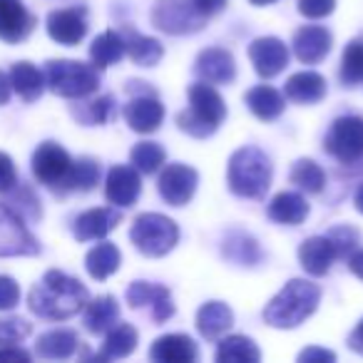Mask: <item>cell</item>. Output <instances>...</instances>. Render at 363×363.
I'll list each match as a JSON object with an SVG mask.
<instances>
[{
  "instance_id": "4",
  "label": "cell",
  "mask_w": 363,
  "mask_h": 363,
  "mask_svg": "<svg viewBox=\"0 0 363 363\" xmlns=\"http://www.w3.org/2000/svg\"><path fill=\"white\" fill-rule=\"evenodd\" d=\"M224 117H227V105H224L222 95L209 82H199V85L189 87V110L177 115V125L182 132L204 140L217 132Z\"/></svg>"
},
{
  "instance_id": "2",
  "label": "cell",
  "mask_w": 363,
  "mask_h": 363,
  "mask_svg": "<svg viewBox=\"0 0 363 363\" xmlns=\"http://www.w3.org/2000/svg\"><path fill=\"white\" fill-rule=\"evenodd\" d=\"M321 301L318 284L291 279L264 308V321L272 328H296L311 316Z\"/></svg>"
},
{
  "instance_id": "10",
  "label": "cell",
  "mask_w": 363,
  "mask_h": 363,
  "mask_svg": "<svg viewBox=\"0 0 363 363\" xmlns=\"http://www.w3.org/2000/svg\"><path fill=\"white\" fill-rule=\"evenodd\" d=\"M38 252L40 244L21 217L11 207L0 204V257H35Z\"/></svg>"
},
{
  "instance_id": "40",
  "label": "cell",
  "mask_w": 363,
  "mask_h": 363,
  "mask_svg": "<svg viewBox=\"0 0 363 363\" xmlns=\"http://www.w3.org/2000/svg\"><path fill=\"white\" fill-rule=\"evenodd\" d=\"M326 237L331 239V244H333V249H336V257L338 259L351 257V254L358 249V244H361V234H358L353 227H348V224L331 229V232H328Z\"/></svg>"
},
{
  "instance_id": "7",
  "label": "cell",
  "mask_w": 363,
  "mask_h": 363,
  "mask_svg": "<svg viewBox=\"0 0 363 363\" xmlns=\"http://www.w3.org/2000/svg\"><path fill=\"white\" fill-rule=\"evenodd\" d=\"M207 18L194 8L192 0H160L152 8V26L167 35H192L199 33Z\"/></svg>"
},
{
  "instance_id": "20",
  "label": "cell",
  "mask_w": 363,
  "mask_h": 363,
  "mask_svg": "<svg viewBox=\"0 0 363 363\" xmlns=\"http://www.w3.org/2000/svg\"><path fill=\"white\" fill-rule=\"evenodd\" d=\"M197 356V343L184 333L160 336L150 348V358L157 363H194Z\"/></svg>"
},
{
  "instance_id": "32",
  "label": "cell",
  "mask_w": 363,
  "mask_h": 363,
  "mask_svg": "<svg viewBox=\"0 0 363 363\" xmlns=\"http://www.w3.org/2000/svg\"><path fill=\"white\" fill-rule=\"evenodd\" d=\"M219 363H259L262 351L247 336H224L217 348Z\"/></svg>"
},
{
  "instance_id": "3",
  "label": "cell",
  "mask_w": 363,
  "mask_h": 363,
  "mask_svg": "<svg viewBox=\"0 0 363 363\" xmlns=\"http://www.w3.org/2000/svg\"><path fill=\"white\" fill-rule=\"evenodd\" d=\"M272 160L259 147H242L229 157L227 182L237 197L259 199L272 187Z\"/></svg>"
},
{
  "instance_id": "22",
  "label": "cell",
  "mask_w": 363,
  "mask_h": 363,
  "mask_svg": "<svg viewBox=\"0 0 363 363\" xmlns=\"http://www.w3.org/2000/svg\"><path fill=\"white\" fill-rule=\"evenodd\" d=\"M336 249H333L328 237H308L306 242L298 247V262H301L303 272L311 277H323L331 272L333 262H336Z\"/></svg>"
},
{
  "instance_id": "25",
  "label": "cell",
  "mask_w": 363,
  "mask_h": 363,
  "mask_svg": "<svg viewBox=\"0 0 363 363\" xmlns=\"http://www.w3.org/2000/svg\"><path fill=\"white\" fill-rule=\"evenodd\" d=\"M269 217L279 224H286V227H296L308 217V204L296 192H279L269 202Z\"/></svg>"
},
{
  "instance_id": "13",
  "label": "cell",
  "mask_w": 363,
  "mask_h": 363,
  "mask_svg": "<svg viewBox=\"0 0 363 363\" xmlns=\"http://www.w3.org/2000/svg\"><path fill=\"white\" fill-rule=\"evenodd\" d=\"M249 57H252V65L257 70L259 77L264 80H272L279 72H284V67L289 65V48L279 38H257V40L249 45Z\"/></svg>"
},
{
  "instance_id": "31",
  "label": "cell",
  "mask_w": 363,
  "mask_h": 363,
  "mask_svg": "<svg viewBox=\"0 0 363 363\" xmlns=\"http://www.w3.org/2000/svg\"><path fill=\"white\" fill-rule=\"evenodd\" d=\"M77 333L70 328H55L38 338L35 351L43 358H70L77 351Z\"/></svg>"
},
{
  "instance_id": "23",
  "label": "cell",
  "mask_w": 363,
  "mask_h": 363,
  "mask_svg": "<svg viewBox=\"0 0 363 363\" xmlns=\"http://www.w3.org/2000/svg\"><path fill=\"white\" fill-rule=\"evenodd\" d=\"M284 95L291 102H298V105H313V102H321L326 97V80L311 70L294 72L286 80Z\"/></svg>"
},
{
  "instance_id": "17",
  "label": "cell",
  "mask_w": 363,
  "mask_h": 363,
  "mask_svg": "<svg viewBox=\"0 0 363 363\" xmlns=\"http://www.w3.org/2000/svg\"><path fill=\"white\" fill-rule=\"evenodd\" d=\"M333 35L323 26H303L294 35V52L303 65H316L331 52Z\"/></svg>"
},
{
  "instance_id": "21",
  "label": "cell",
  "mask_w": 363,
  "mask_h": 363,
  "mask_svg": "<svg viewBox=\"0 0 363 363\" xmlns=\"http://www.w3.org/2000/svg\"><path fill=\"white\" fill-rule=\"evenodd\" d=\"M122 222L120 212L110 207H100V209H90V212H82L75 219V239L77 242H92V239H102Z\"/></svg>"
},
{
  "instance_id": "38",
  "label": "cell",
  "mask_w": 363,
  "mask_h": 363,
  "mask_svg": "<svg viewBox=\"0 0 363 363\" xmlns=\"http://www.w3.org/2000/svg\"><path fill=\"white\" fill-rule=\"evenodd\" d=\"M100 179V164L90 157H82V160H72V169L70 177H67V187L65 192H90L92 187Z\"/></svg>"
},
{
  "instance_id": "1",
  "label": "cell",
  "mask_w": 363,
  "mask_h": 363,
  "mask_svg": "<svg viewBox=\"0 0 363 363\" xmlns=\"http://www.w3.org/2000/svg\"><path fill=\"white\" fill-rule=\"evenodd\" d=\"M90 301L85 284L75 277H67L62 272H48L40 284H35L28 296V306L33 313L50 321H65L80 313L85 303Z\"/></svg>"
},
{
  "instance_id": "28",
  "label": "cell",
  "mask_w": 363,
  "mask_h": 363,
  "mask_svg": "<svg viewBox=\"0 0 363 363\" xmlns=\"http://www.w3.org/2000/svg\"><path fill=\"white\" fill-rule=\"evenodd\" d=\"M222 254L237 267H257L262 262V249H259L257 239L244 232H229L224 237Z\"/></svg>"
},
{
  "instance_id": "48",
  "label": "cell",
  "mask_w": 363,
  "mask_h": 363,
  "mask_svg": "<svg viewBox=\"0 0 363 363\" xmlns=\"http://www.w3.org/2000/svg\"><path fill=\"white\" fill-rule=\"evenodd\" d=\"M0 361H30V353L13 346H0Z\"/></svg>"
},
{
  "instance_id": "34",
  "label": "cell",
  "mask_w": 363,
  "mask_h": 363,
  "mask_svg": "<svg viewBox=\"0 0 363 363\" xmlns=\"http://www.w3.org/2000/svg\"><path fill=\"white\" fill-rule=\"evenodd\" d=\"M122 55H125V38H120L115 30H105L102 35H97L90 45L92 65H97V67L115 65V62L122 60Z\"/></svg>"
},
{
  "instance_id": "29",
  "label": "cell",
  "mask_w": 363,
  "mask_h": 363,
  "mask_svg": "<svg viewBox=\"0 0 363 363\" xmlns=\"http://www.w3.org/2000/svg\"><path fill=\"white\" fill-rule=\"evenodd\" d=\"M11 85L26 102H35L45 90V75L33 62H16L11 70Z\"/></svg>"
},
{
  "instance_id": "44",
  "label": "cell",
  "mask_w": 363,
  "mask_h": 363,
  "mask_svg": "<svg viewBox=\"0 0 363 363\" xmlns=\"http://www.w3.org/2000/svg\"><path fill=\"white\" fill-rule=\"evenodd\" d=\"M21 301V286L16 279L0 277V311H11Z\"/></svg>"
},
{
  "instance_id": "42",
  "label": "cell",
  "mask_w": 363,
  "mask_h": 363,
  "mask_svg": "<svg viewBox=\"0 0 363 363\" xmlns=\"http://www.w3.org/2000/svg\"><path fill=\"white\" fill-rule=\"evenodd\" d=\"M112 117H115V97L112 95H102L87 105L85 122H92V125H105V122H110Z\"/></svg>"
},
{
  "instance_id": "19",
  "label": "cell",
  "mask_w": 363,
  "mask_h": 363,
  "mask_svg": "<svg viewBox=\"0 0 363 363\" xmlns=\"http://www.w3.org/2000/svg\"><path fill=\"white\" fill-rule=\"evenodd\" d=\"M48 35L60 45H77L87 35L85 11H55L48 16Z\"/></svg>"
},
{
  "instance_id": "50",
  "label": "cell",
  "mask_w": 363,
  "mask_h": 363,
  "mask_svg": "<svg viewBox=\"0 0 363 363\" xmlns=\"http://www.w3.org/2000/svg\"><path fill=\"white\" fill-rule=\"evenodd\" d=\"M348 269L363 281V249H356V252L348 257Z\"/></svg>"
},
{
  "instance_id": "36",
  "label": "cell",
  "mask_w": 363,
  "mask_h": 363,
  "mask_svg": "<svg viewBox=\"0 0 363 363\" xmlns=\"http://www.w3.org/2000/svg\"><path fill=\"white\" fill-rule=\"evenodd\" d=\"M291 184H296L306 194H318L326 187V174L313 160H298L291 167Z\"/></svg>"
},
{
  "instance_id": "51",
  "label": "cell",
  "mask_w": 363,
  "mask_h": 363,
  "mask_svg": "<svg viewBox=\"0 0 363 363\" xmlns=\"http://www.w3.org/2000/svg\"><path fill=\"white\" fill-rule=\"evenodd\" d=\"M11 92H13V85H11V77L6 72H0V105H6L11 100Z\"/></svg>"
},
{
  "instance_id": "6",
  "label": "cell",
  "mask_w": 363,
  "mask_h": 363,
  "mask_svg": "<svg viewBox=\"0 0 363 363\" xmlns=\"http://www.w3.org/2000/svg\"><path fill=\"white\" fill-rule=\"evenodd\" d=\"M43 75H45V87L67 100H80L100 87L95 67L77 60H50Z\"/></svg>"
},
{
  "instance_id": "53",
  "label": "cell",
  "mask_w": 363,
  "mask_h": 363,
  "mask_svg": "<svg viewBox=\"0 0 363 363\" xmlns=\"http://www.w3.org/2000/svg\"><path fill=\"white\" fill-rule=\"evenodd\" d=\"M252 6H272V3H277V0H249Z\"/></svg>"
},
{
  "instance_id": "12",
  "label": "cell",
  "mask_w": 363,
  "mask_h": 363,
  "mask_svg": "<svg viewBox=\"0 0 363 363\" xmlns=\"http://www.w3.org/2000/svg\"><path fill=\"white\" fill-rule=\"evenodd\" d=\"M127 303L132 308H152V318L155 323H164L167 318L174 316V303H172V294L162 284L152 281H132L127 289Z\"/></svg>"
},
{
  "instance_id": "41",
  "label": "cell",
  "mask_w": 363,
  "mask_h": 363,
  "mask_svg": "<svg viewBox=\"0 0 363 363\" xmlns=\"http://www.w3.org/2000/svg\"><path fill=\"white\" fill-rule=\"evenodd\" d=\"M30 331L33 328L26 318H18V316L0 318V346H16L23 338L30 336Z\"/></svg>"
},
{
  "instance_id": "49",
  "label": "cell",
  "mask_w": 363,
  "mask_h": 363,
  "mask_svg": "<svg viewBox=\"0 0 363 363\" xmlns=\"http://www.w3.org/2000/svg\"><path fill=\"white\" fill-rule=\"evenodd\" d=\"M348 346H351L353 351L361 353V356H363V318L358 321V326L351 331V336H348Z\"/></svg>"
},
{
  "instance_id": "16",
  "label": "cell",
  "mask_w": 363,
  "mask_h": 363,
  "mask_svg": "<svg viewBox=\"0 0 363 363\" xmlns=\"http://www.w3.org/2000/svg\"><path fill=\"white\" fill-rule=\"evenodd\" d=\"M35 28V16L23 6V0H0V40L21 43Z\"/></svg>"
},
{
  "instance_id": "52",
  "label": "cell",
  "mask_w": 363,
  "mask_h": 363,
  "mask_svg": "<svg viewBox=\"0 0 363 363\" xmlns=\"http://www.w3.org/2000/svg\"><path fill=\"white\" fill-rule=\"evenodd\" d=\"M353 204H356V209L363 214V184L356 189V194H353Z\"/></svg>"
},
{
  "instance_id": "15",
  "label": "cell",
  "mask_w": 363,
  "mask_h": 363,
  "mask_svg": "<svg viewBox=\"0 0 363 363\" xmlns=\"http://www.w3.org/2000/svg\"><path fill=\"white\" fill-rule=\"evenodd\" d=\"M194 72H197L199 80L209 82V85H227L237 75L234 55L224 48H207L197 55Z\"/></svg>"
},
{
  "instance_id": "24",
  "label": "cell",
  "mask_w": 363,
  "mask_h": 363,
  "mask_svg": "<svg viewBox=\"0 0 363 363\" xmlns=\"http://www.w3.org/2000/svg\"><path fill=\"white\" fill-rule=\"evenodd\" d=\"M234 326V311L224 301H207L197 311V328L204 338L217 341Z\"/></svg>"
},
{
  "instance_id": "18",
  "label": "cell",
  "mask_w": 363,
  "mask_h": 363,
  "mask_svg": "<svg viewBox=\"0 0 363 363\" xmlns=\"http://www.w3.org/2000/svg\"><path fill=\"white\" fill-rule=\"evenodd\" d=\"M125 120L135 132L150 135V132L160 130L162 120H164V105L155 95L132 97L125 105Z\"/></svg>"
},
{
  "instance_id": "45",
  "label": "cell",
  "mask_w": 363,
  "mask_h": 363,
  "mask_svg": "<svg viewBox=\"0 0 363 363\" xmlns=\"http://www.w3.org/2000/svg\"><path fill=\"white\" fill-rule=\"evenodd\" d=\"M18 182V172L13 160L6 155V152H0V192H11L16 187Z\"/></svg>"
},
{
  "instance_id": "8",
  "label": "cell",
  "mask_w": 363,
  "mask_h": 363,
  "mask_svg": "<svg viewBox=\"0 0 363 363\" xmlns=\"http://www.w3.org/2000/svg\"><path fill=\"white\" fill-rule=\"evenodd\" d=\"M326 152L343 164H353L363 157V117L346 115L333 120L323 142Z\"/></svg>"
},
{
  "instance_id": "26",
  "label": "cell",
  "mask_w": 363,
  "mask_h": 363,
  "mask_svg": "<svg viewBox=\"0 0 363 363\" xmlns=\"http://www.w3.org/2000/svg\"><path fill=\"white\" fill-rule=\"evenodd\" d=\"M120 318V303L115 296H97L85 303V328L90 333H107Z\"/></svg>"
},
{
  "instance_id": "47",
  "label": "cell",
  "mask_w": 363,
  "mask_h": 363,
  "mask_svg": "<svg viewBox=\"0 0 363 363\" xmlns=\"http://www.w3.org/2000/svg\"><path fill=\"white\" fill-rule=\"evenodd\" d=\"M192 3L204 18L217 16V13H222L227 8V0H192Z\"/></svg>"
},
{
  "instance_id": "30",
  "label": "cell",
  "mask_w": 363,
  "mask_h": 363,
  "mask_svg": "<svg viewBox=\"0 0 363 363\" xmlns=\"http://www.w3.org/2000/svg\"><path fill=\"white\" fill-rule=\"evenodd\" d=\"M120 262H122L120 249H117L115 244H110V242H102V244H97V247H92L90 252H87L85 269H87V274H90L92 279H97V281H105V279H110L112 274L120 269Z\"/></svg>"
},
{
  "instance_id": "39",
  "label": "cell",
  "mask_w": 363,
  "mask_h": 363,
  "mask_svg": "<svg viewBox=\"0 0 363 363\" xmlns=\"http://www.w3.org/2000/svg\"><path fill=\"white\" fill-rule=\"evenodd\" d=\"M341 80L343 85L353 87L363 82V38H356L346 45L341 57Z\"/></svg>"
},
{
  "instance_id": "9",
  "label": "cell",
  "mask_w": 363,
  "mask_h": 363,
  "mask_svg": "<svg viewBox=\"0 0 363 363\" xmlns=\"http://www.w3.org/2000/svg\"><path fill=\"white\" fill-rule=\"evenodd\" d=\"M72 169V157L57 142H43L33 155V174L52 189H65Z\"/></svg>"
},
{
  "instance_id": "27",
  "label": "cell",
  "mask_w": 363,
  "mask_h": 363,
  "mask_svg": "<svg viewBox=\"0 0 363 363\" xmlns=\"http://www.w3.org/2000/svg\"><path fill=\"white\" fill-rule=\"evenodd\" d=\"M247 105L249 110L254 112V115L259 117V120L269 122V120H277L279 115L284 112V107H286V100H284V95L277 90V87L272 85H257L252 87V90L247 92Z\"/></svg>"
},
{
  "instance_id": "46",
  "label": "cell",
  "mask_w": 363,
  "mask_h": 363,
  "mask_svg": "<svg viewBox=\"0 0 363 363\" xmlns=\"http://www.w3.org/2000/svg\"><path fill=\"white\" fill-rule=\"evenodd\" d=\"M298 361L301 363H331L336 361V353L328 351V348H318V346H308L298 353Z\"/></svg>"
},
{
  "instance_id": "11",
  "label": "cell",
  "mask_w": 363,
  "mask_h": 363,
  "mask_svg": "<svg viewBox=\"0 0 363 363\" xmlns=\"http://www.w3.org/2000/svg\"><path fill=\"white\" fill-rule=\"evenodd\" d=\"M197 184H199L197 169L189 164H182V162L167 164L160 174V182H157L162 199L167 204H172V207H184L194 197V192H197Z\"/></svg>"
},
{
  "instance_id": "43",
  "label": "cell",
  "mask_w": 363,
  "mask_h": 363,
  "mask_svg": "<svg viewBox=\"0 0 363 363\" xmlns=\"http://www.w3.org/2000/svg\"><path fill=\"white\" fill-rule=\"evenodd\" d=\"M333 8H336V0H298V13L311 21L331 16Z\"/></svg>"
},
{
  "instance_id": "37",
  "label": "cell",
  "mask_w": 363,
  "mask_h": 363,
  "mask_svg": "<svg viewBox=\"0 0 363 363\" xmlns=\"http://www.w3.org/2000/svg\"><path fill=\"white\" fill-rule=\"evenodd\" d=\"M164 160H167L164 147L157 145V142H137L130 152L132 167H135L137 172H142V174H155V172L164 164Z\"/></svg>"
},
{
  "instance_id": "33",
  "label": "cell",
  "mask_w": 363,
  "mask_h": 363,
  "mask_svg": "<svg viewBox=\"0 0 363 363\" xmlns=\"http://www.w3.org/2000/svg\"><path fill=\"white\" fill-rule=\"evenodd\" d=\"M137 348V328L130 326V323H115V326L107 331L105 343H102V358H125L130 356Z\"/></svg>"
},
{
  "instance_id": "5",
  "label": "cell",
  "mask_w": 363,
  "mask_h": 363,
  "mask_svg": "<svg viewBox=\"0 0 363 363\" xmlns=\"http://www.w3.org/2000/svg\"><path fill=\"white\" fill-rule=\"evenodd\" d=\"M130 239L135 244V249L145 257H164L179 242V227L174 224V219L164 217L157 212H145L132 222Z\"/></svg>"
},
{
  "instance_id": "14",
  "label": "cell",
  "mask_w": 363,
  "mask_h": 363,
  "mask_svg": "<svg viewBox=\"0 0 363 363\" xmlns=\"http://www.w3.org/2000/svg\"><path fill=\"white\" fill-rule=\"evenodd\" d=\"M140 192H142V179L135 167L117 164L107 172L105 197L110 204H115V207H120V209L132 207V204L137 202V197H140Z\"/></svg>"
},
{
  "instance_id": "35",
  "label": "cell",
  "mask_w": 363,
  "mask_h": 363,
  "mask_svg": "<svg viewBox=\"0 0 363 363\" xmlns=\"http://www.w3.org/2000/svg\"><path fill=\"white\" fill-rule=\"evenodd\" d=\"M125 52L130 55L132 62H137L142 67H155L164 57V48H162V43L157 38L137 35V33H132L125 40Z\"/></svg>"
}]
</instances>
